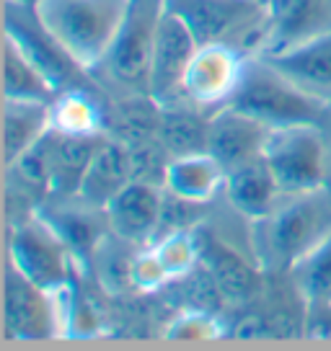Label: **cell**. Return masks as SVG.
I'll list each match as a JSON object with an SVG mask.
<instances>
[{
    "mask_svg": "<svg viewBox=\"0 0 331 351\" xmlns=\"http://www.w3.org/2000/svg\"><path fill=\"white\" fill-rule=\"evenodd\" d=\"M331 235V197L326 189L285 197L269 215L251 219L254 256L269 271H290Z\"/></svg>",
    "mask_w": 331,
    "mask_h": 351,
    "instance_id": "6da1fadb",
    "label": "cell"
},
{
    "mask_svg": "<svg viewBox=\"0 0 331 351\" xmlns=\"http://www.w3.org/2000/svg\"><path fill=\"white\" fill-rule=\"evenodd\" d=\"M130 0H36L34 16L80 70L104 65Z\"/></svg>",
    "mask_w": 331,
    "mask_h": 351,
    "instance_id": "7a4b0ae2",
    "label": "cell"
},
{
    "mask_svg": "<svg viewBox=\"0 0 331 351\" xmlns=\"http://www.w3.org/2000/svg\"><path fill=\"white\" fill-rule=\"evenodd\" d=\"M225 106L241 111L272 130L293 124H319L329 111L331 101L298 86L264 57L249 55L241 83Z\"/></svg>",
    "mask_w": 331,
    "mask_h": 351,
    "instance_id": "3957f363",
    "label": "cell"
},
{
    "mask_svg": "<svg viewBox=\"0 0 331 351\" xmlns=\"http://www.w3.org/2000/svg\"><path fill=\"white\" fill-rule=\"evenodd\" d=\"M262 160L272 171L285 197L326 189L329 150L319 124L272 127L266 132Z\"/></svg>",
    "mask_w": 331,
    "mask_h": 351,
    "instance_id": "277c9868",
    "label": "cell"
},
{
    "mask_svg": "<svg viewBox=\"0 0 331 351\" xmlns=\"http://www.w3.org/2000/svg\"><path fill=\"white\" fill-rule=\"evenodd\" d=\"M194 39L202 44H231L254 55L266 21V0H166Z\"/></svg>",
    "mask_w": 331,
    "mask_h": 351,
    "instance_id": "5b68a950",
    "label": "cell"
},
{
    "mask_svg": "<svg viewBox=\"0 0 331 351\" xmlns=\"http://www.w3.org/2000/svg\"><path fill=\"white\" fill-rule=\"evenodd\" d=\"M8 261L45 289H57L73 282L70 271L76 256L39 212L16 222L8 238Z\"/></svg>",
    "mask_w": 331,
    "mask_h": 351,
    "instance_id": "8992f818",
    "label": "cell"
},
{
    "mask_svg": "<svg viewBox=\"0 0 331 351\" xmlns=\"http://www.w3.org/2000/svg\"><path fill=\"white\" fill-rule=\"evenodd\" d=\"M197 49L199 42L194 39V34L189 32L187 23L176 13L166 8L163 0V13L158 21L150 70H148V90H145L155 106L171 109L179 101H187L184 80Z\"/></svg>",
    "mask_w": 331,
    "mask_h": 351,
    "instance_id": "52a82bcc",
    "label": "cell"
},
{
    "mask_svg": "<svg viewBox=\"0 0 331 351\" xmlns=\"http://www.w3.org/2000/svg\"><path fill=\"white\" fill-rule=\"evenodd\" d=\"M161 13H163V0H130L119 34L101 65L119 86L148 90V70H150Z\"/></svg>",
    "mask_w": 331,
    "mask_h": 351,
    "instance_id": "ba28073f",
    "label": "cell"
},
{
    "mask_svg": "<svg viewBox=\"0 0 331 351\" xmlns=\"http://www.w3.org/2000/svg\"><path fill=\"white\" fill-rule=\"evenodd\" d=\"M3 328L11 341L60 339L52 289L34 285L11 261L3 279Z\"/></svg>",
    "mask_w": 331,
    "mask_h": 351,
    "instance_id": "9c48e42d",
    "label": "cell"
},
{
    "mask_svg": "<svg viewBox=\"0 0 331 351\" xmlns=\"http://www.w3.org/2000/svg\"><path fill=\"white\" fill-rule=\"evenodd\" d=\"M331 34V0H266L256 57H275Z\"/></svg>",
    "mask_w": 331,
    "mask_h": 351,
    "instance_id": "30bf717a",
    "label": "cell"
},
{
    "mask_svg": "<svg viewBox=\"0 0 331 351\" xmlns=\"http://www.w3.org/2000/svg\"><path fill=\"white\" fill-rule=\"evenodd\" d=\"M249 55L231 44H202L184 80L187 101L199 109H222L241 83Z\"/></svg>",
    "mask_w": 331,
    "mask_h": 351,
    "instance_id": "8fae6325",
    "label": "cell"
},
{
    "mask_svg": "<svg viewBox=\"0 0 331 351\" xmlns=\"http://www.w3.org/2000/svg\"><path fill=\"white\" fill-rule=\"evenodd\" d=\"M166 191L155 189L148 181L133 178L117 197L104 207L109 230L130 243L135 248H143L158 238L163 222Z\"/></svg>",
    "mask_w": 331,
    "mask_h": 351,
    "instance_id": "7c38bea8",
    "label": "cell"
},
{
    "mask_svg": "<svg viewBox=\"0 0 331 351\" xmlns=\"http://www.w3.org/2000/svg\"><path fill=\"white\" fill-rule=\"evenodd\" d=\"M266 132V124L222 106L207 119V150L225 165V171H233L262 158Z\"/></svg>",
    "mask_w": 331,
    "mask_h": 351,
    "instance_id": "4fadbf2b",
    "label": "cell"
},
{
    "mask_svg": "<svg viewBox=\"0 0 331 351\" xmlns=\"http://www.w3.org/2000/svg\"><path fill=\"white\" fill-rule=\"evenodd\" d=\"M228 171L210 150L174 155L163 168V189L189 204H207L225 191Z\"/></svg>",
    "mask_w": 331,
    "mask_h": 351,
    "instance_id": "5bb4252c",
    "label": "cell"
},
{
    "mask_svg": "<svg viewBox=\"0 0 331 351\" xmlns=\"http://www.w3.org/2000/svg\"><path fill=\"white\" fill-rule=\"evenodd\" d=\"M133 155L127 153V147L117 140H101V145L91 158L89 168H86V173H83L76 199L96 209H104L122 189L133 181Z\"/></svg>",
    "mask_w": 331,
    "mask_h": 351,
    "instance_id": "9a60e30c",
    "label": "cell"
},
{
    "mask_svg": "<svg viewBox=\"0 0 331 351\" xmlns=\"http://www.w3.org/2000/svg\"><path fill=\"white\" fill-rule=\"evenodd\" d=\"M5 34H11L13 39L19 42L26 55L32 57L36 67L47 75V80L52 83L57 93H62L67 88H76L73 80H76V73L73 70H80V67L67 57V52L60 47V44L49 36V34L42 29V23L36 21L34 16V23H29L26 19H13V13L5 16Z\"/></svg>",
    "mask_w": 331,
    "mask_h": 351,
    "instance_id": "2e32d148",
    "label": "cell"
},
{
    "mask_svg": "<svg viewBox=\"0 0 331 351\" xmlns=\"http://www.w3.org/2000/svg\"><path fill=\"white\" fill-rule=\"evenodd\" d=\"M225 197H228V202H231L238 215H243L251 222V219L269 215L285 199V194L277 186L272 171L259 158L254 163H246L241 168L228 171Z\"/></svg>",
    "mask_w": 331,
    "mask_h": 351,
    "instance_id": "e0dca14e",
    "label": "cell"
},
{
    "mask_svg": "<svg viewBox=\"0 0 331 351\" xmlns=\"http://www.w3.org/2000/svg\"><path fill=\"white\" fill-rule=\"evenodd\" d=\"M101 137H73L49 132V197H76Z\"/></svg>",
    "mask_w": 331,
    "mask_h": 351,
    "instance_id": "ac0fdd59",
    "label": "cell"
},
{
    "mask_svg": "<svg viewBox=\"0 0 331 351\" xmlns=\"http://www.w3.org/2000/svg\"><path fill=\"white\" fill-rule=\"evenodd\" d=\"M47 101L3 99V163L5 171L49 132Z\"/></svg>",
    "mask_w": 331,
    "mask_h": 351,
    "instance_id": "d6986e66",
    "label": "cell"
},
{
    "mask_svg": "<svg viewBox=\"0 0 331 351\" xmlns=\"http://www.w3.org/2000/svg\"><path fill=\"white\" fill-rule=\"evenodd\" d=\"M199 245H202V263L210 274L212 285L218 287V292L225 300L246 302L254 295L259 279H256L254 266L241 253L233 251L231 245H225L212 235L207 241H199Z\"/></svg>",
    "mask_w": 331,
    "mask_h": 351,
    "instance_id": "ffe728a7",
    "label": "cell"
},
{
    "mask_svg": "<svg viewBox=\"0 0 331 351\" xmlns=\"http://www.w3.org/2000/svg\"><path fill=\"white\" fill-rule=\"evenodd\" d=\"M264 60L279 67L287 77H293L306 90L331 101V34H323L303 47H295L275 57H264Z\"/></svg>",
    "mask_w": 331,
    "mask_h": 351,
    "instance_id": "44dd1931",
    "label": "cell"
},
{
    "mask_svg": "<svg viewBox=\"0 0 331 351\" xmlns=\"http://www.w3.org/2000/svg\"><path fill=\"white\" fill-rule=\"evenodd\" d=\"M55 96L57 90L36 62L23 52L11 34H3V99L52 104Z\"/></svg>",
    "mask_w": 331,
    "mask_h": 351,
    "instance_id": "7402d4cb",
    "label": "cell"
},
{
    "mask_svg": "<svg viewBox=\"0 0 331 351\" xmlns=\"http://www.w3.org/2000/svg\"><path fill=\"white\" fill-rule=\"evenodd\" d=\"M49 124L55 132L73 137H101L104 114L91 93L83 88H67L49 104Z\"/></svg>",
    "mask_w": 331,
    "mask_h": 351,
    "instance_id": "603a6c76",
    "label": "cell"
},
{
    "mask_svg": "<svg viewBox=\"0 0 331 351\" xmlns=\"http://www.w3.org/2000/svg\"><path fill=\"white\" fill-rule=\"evenodd\" d=\"M155 258L161 263L163 274L168 276V282L184 279L187 274L194 271V266L202 261V245L199 238L192 230L181 228V230L163 232L161 238H155L150 243Z\"/></svg>",
    "mask_w": 331,
    "mask_h": 351,
    "instance_id": "cb8c5ba5",
    "label": "cell"
},
{
    "mask_svg": "<svg viewBox=\"0 0 331 351\" xmlns=\"http://www.w3.org/2000/svg\"><path fill=\"white\" fill-rule=\"evenodd\" d=\"M306 305L331 302V235L290 269Z\"/></svg>",
    "mask_w": 331,
    "mask_h": 351,
    "instance_id": "d4e9b609",
    "label": "cell"
},
{
    "mask_svg": "<svg viewBox=\"0 0 331 351\" xmlns=\"http://www.w3.org/2000/svg\"><path fill=\"white\" fill-rule=\"evenodd\" d=\"M225 328L220 320L207 310H184L163 328L168 341H215L220 339Z\"/></svg>",
    "mask_w": 331,
    "mask_h": 351,
    "instance_id": "484cf974",
    "label": "cell"
},
{
    "mask_svg": "<svg viewBox=\"0 0 331 351\" xmlns=\"http://www.w3.org/2000/svg\"><path fill=\"white\" fill-rule=\"evenodd\" d=\"M130 279H133V287L137 292H155V289H161L163 285H168V276L163 274V269H161V263H158L150 245L137 248V253H135L133 258Z\"/></svg>",
    "mask_w": 331,
    "mask_h": 351,
    "instance_id": "4316f807",
    "label": "cell"
},
{
    "mask_svg": "<svg viewBox=\"0 0 331 351\" xmlns=\"http://www.w3.org/2000/svg\"><path fill=\"white\" fill-rule=\"evenodd\" d=\"M306 336H308V339H319V341H331V302L308 305Z\"/></svg>",
    "mask_w": 331,
    "mask_h": 351,
    "instance_id": "83f0119b",
    "label": "cell"
},
{
    "mask_svg": "<svg viewBox=\"0 0 331 351\" xmlns=\"http://www.w3.org/2000/svg\"><path fill=\"white\" fill-rule=\"evenodd\" d=\"M8 5H13V8H26V11H34L36 0H8Z\"/></svg>",
    "mask_w": 331,
    "mask_h": 351,
    "instance_id": "f1b7e54d",
    "label": "cell"
}]
</instances>
